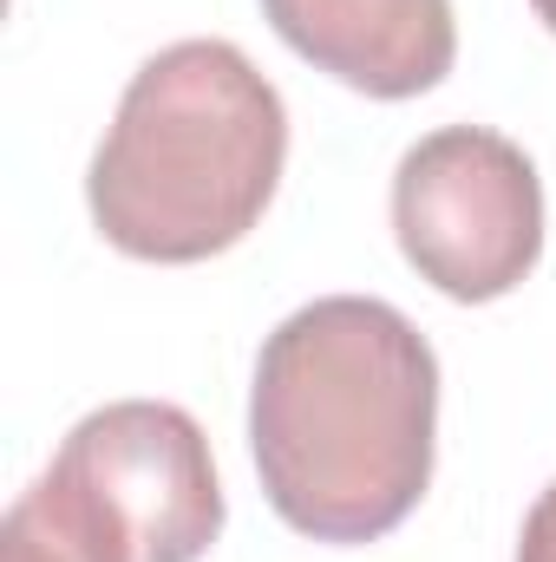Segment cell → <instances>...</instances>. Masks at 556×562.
Returning a JSON list of instances; mask_svg holds the SVG:
<instances>
[{
  "mask_svg": "<svg viewBox=\"0 0 556 562\" xmlns=\"http://www.w3.org/2000/svg\"><path fill=\"white\" fill-rule=\"evenodd\" d=\"M263 20L314 72L367 99H419L458 59L452 0H263Z\"/></svg>",
  "mask_w": 556,
  "mask_h": 562,
  "instance_id": "5b68a950",
  "label": "cell"
},
{
  "mask_svg": "<svg viewBox=\"0 0 556 562\" xmlns=\"http://www.w3.org/2000/svg\"><path fill=\"white\" fill-rule=\"evenodd\" d=\"M0 562H138L125 530L66 477L46 464L33 491L13 497L0 524Z\"/></svg>",
  "mask_w": 556,
  "mask_h": 562,
  "instance_id": "8992f818",
  "label": "cell"
},
{
  "mask_svg": "<svg viewBox=\"0 0 556 562\" xmlns=\"http://www.w3.org/2000/svg\"><path fill=\"white\" fill-rule=\"evenodd\" d=\"M518 562H556V484L531 504L524 537H518Z\"/></svg>",
  "mask_w": 556,
  "mask_h": 562,
  "instance_id": "52a82bcc",
  "label": "cell"
},
{
  "mask_svg": "<svg viewBox=\"0 0 556 562\" xmlns=\"http://www.w3.org/2000/svg\"><path fill=\"white\" fill-rule=\"evenodd\" d=\"M531 7H537V20H544V26L556 33V0H531Z\"/></svg>",
  "mask_w": 556,
  "mask_h": 562,
  "instance_id": "ba28073f",
  "label": "cell"
},
{
  "mask_svg": "<svg viewBox=\"0 0 556 562\" xmlns=\"http://www.w3.org/2000/svg\"><path fill=\"white\" fill-rule=\"evenodd\" d=\"M132 543L138 562H203L223 537V484L203 425L170 400H112L53 451Z\"/></svg>",
  "mask_w": 556,
  "mask_h": 562,
  "instance_id": "277c9868",
  "label": "cell"
},
{
  "mask_svg": "<svg viewBox=\"0 0 556 562\" xmlns=\"http://www.w3.org/2000/svg\"><path fill=\"white\" fill-rule=\"evenodd\" d=\"M438 438V360L374 294H321L263 340L249 451L263 497L314 543H380L419 510Z\"/></svg>",
  "mask_w": 556,
  "mask_h": 562,
  "instance_id": "6da1fadb",
  "label": "cell"
},
{
  "mask_svg": "<svg viewBox=\"0 0 556 562\" xmlns=\"http://www.w3.org/2000/svg\"><path fill=\"white\" fill-rule=\"evenodd\" d=\"M281 164L288 112L256 59L230 40H177L132 72L92 150L86 203L119 256L184 269L263 223Z\"/></svg>",
  "mask_w": 556,
  "mask_h": 562,
  "instance_id": "7a4b0ae2",
  "label": "cell"
},
{
  "mask_svg": "<svg viewBox=\"0 0 556 562\" xmlns=\"http://www.w3.org/2000/svg\"><path fill=\"white\" fill-rule=\"evenodd\" d=\"M393 236L445 301H498L544 256V177L504 132L445 125L393 170Z\"/></svg>",
  "mask_w": 556,
  "mask_h": 562,
  "instance_id": "3957f363",
  "label": "cell"
}]
</instances>
